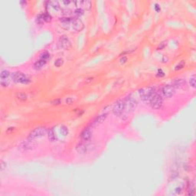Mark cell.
<instances>
[{"mask_svg": "<svg viewBox=\"0 0 196 196\" xmlns=\"http://www.w3.org/2000/svg\"><path fill=\"white\" fill-rule=\"evenodd\" d=\"M59 21L61 27L70 32H79L83 28V23L78 18L69 16L62 17Z\"/></svg>", "mask_w": 196, "mask_h": 196, "instance_id": "cell-1", "label": "cell"}, {"mask_svg": "<svg viewBox=\"0 0 196 196\" xmlns=\"http://www.w3.org/2000/svg\"><path fill=\"white\" fill-rule=\"evenodd\" d=\"M139 96L140 98L142 99V101L146 102H150V100H151L152 97L153 96L154 94H155V88L152 87H146L144 88L140 89L139 91Z\"/></svg>", "mask_w": 196, "mask_h": 196, "instance_id": "cell-2", "label": "cell"}, {"mask_svg": "<svg viewBox=\"0 0 196 196\" xmlns=\"http://www.w3.org/2000/svg\"><path fill=\"white\" fill-rule=\"evenodd\" d=\"M47 133V129L44 126H38L34 129L31 133L28 134V139L29 140H35L36 139L41 138V137L44 136V135H46Z\"/></svg>", "mask_w": 196, "mask_h": 196, "instance_id": "cell-3", "label": "cell"}, {"mask_svg": "<svg viewBox=\"0 0 196 196\" xmlns=\"http://www.w3.org/2000/svg\"><path fill=\"white\" fill-rule=\"evenodd\" d=\"M150 105L153 109L159 110L163 107V98L161 94L155 93L153 96L152 97L151 100H150Z\"/></svg>", "mask_w": 196, "mask_h": 196, "instance_id": "cell-4", "label": "cell"}, {"mask_svg": "<svg viewBox=\"0 0 196 196\" xmlns=\"http://www.w3.org/2000/svg\"><path fill=\"white\" fill-rule=\"evenodd\" d=\"M136 107V100L134 97L129 96L124 100V112L130 113Z\"/></svg>", "mask_w": 196, "mask_h": 196, "instance_id": "cell-5", "label": "cell"}, {"mask_svg": "<svg viewBox=\"0 0 196 196\" xmlns=\"http://www.w3.org/2000/svg\"><path fill=\"white\" fill-rule=\"evenodd\" d=\"M11 79H12L11 74L9 70H4L0 74V82L2 87H8L10 83Z\"/></svg>", "mask_w": 196, "mask_h": 196, "instance_id": "cell-6", "label": "cell"}, {"mask_svg": "<svg viewBox=\"0 0 196 196\" xmlns=\"http://www.w3.org/2000/svg\"><path fill=\"white\" fill-rule=\"evenodd\" d=\"M113 113L117 116V117H120L124 113V100H117L113 107Z\"/></svg>", "mask_w": 196, "mask_h": 196, "instance_id": "cell-7", "label": "cell"}, {"mask_svg": "<svg viewBox=\"0 0 196 196\" xmlns=\"http://www.w3.org/2000/svg\"><path fill=\"white\" fill-rule=\"evenodd\" d=\"M12 77L13 81L18 83H22V84H26V83H29L30 80L28 77L26 76L25 74H22V73H14L12 75Z\"/></svg>", "mask_w": 196, "mask_h": 196, "instance_id": "cell-8", "label": "cell"}, {"mask_svg": "<svg viewBox=\"0 0 196 196\" xmlns=\"http://www.w3.org/2000/svg\"><path fill=\"white\" fill-rule=\"evenodd\" d=\"M71 47V42H70V39L68 38L63 35L61 36L57 41V48L60 49H65V50H68Z\"/></svg>", "mask_w": 196, "mask_h": 196, "instance_id": "cell-9", "label": "cell"}, {"mask_svg": "<svg viewBox=\"0 0 196 196\" xmlns=\"http://www.w3.org/2000/svg\"><path fill=\"white\" fill-rule=\"evenodd\" d=\"M176 90L172 85H165L161 89V95L163 97L169 98L174 96Z\"/></svg>", "mask_w": 196, "mask_h": 196, "instance_id": "cell-10", "label": "cell"}, {"mask_svg": "<svg viewBox=\"0 0 196 196\" xmlns=\"http://www.w3.org/2000/svg\"><path fill=\"white\" fill-rule=\"evenodd\" d=\"M92 144H90V143H86V142H81L77 146L76 150L78 151V152L79 153H87V152H90L91 150H92L93 147Z\"/></svg>", "mask_w": 196, "mask_h": 196, "instance_id": "cell-11", "label": "cell"}, {"mask_svg": "<svg viewBox=\"0 0 196 196\" xmlns=\"http://www.w3.org/2000/svg\"><path fill=\"white\" fill-rule=\"evenodd\" d=\"M46 6L47 9L49 10V12H58L62 9L58 3V1H49L47 2Z\"/></svg>", "mask_w": 196, "mask_h": 196, "instance_id": "cell-12", "label": "cell"}, {"mask_svg": "<svg viewBox=\"0 0 196 196\" xmlns=\"http://www.w3.org/2000/svg\"><path fill=\"white\" fill-rule=\"evenodd\" d=\"M92 3L91 1H74V6H76L78 9H81L82 10H88L91 8Z\"/></svg>", "mask_w": 196, "mask_h": 196, "instance_id": "cell-13", "label": "cell"}, {"mask_svg": "<svg viewBox=\"0 0 196 196\" xmlns=\"http://www.w3.org/2000/svg\"><path fill=\"white\" fill-rule=\"evenodd\" d=\"M91 135H92V133H91V130L88 129V128H86L81 133V137L82 140L84 141V142H87V141H88L89 139H91Z\"/></svg>", "mask_w": 196, "mask_h": 196, "instance_id": "cell-14", "label": "cell"}, {"mask_svg": "<svg viewBox=\"0 0 196 196\" xmlns=\"http://www.w3.org/2000/svg\"><path fill=\"white\" fill-rule=\"evenodd\" d=\"M51 15L48 13H45V14H42V15H40L38 16L37 18V22L40 24H42L44 22H48L51 21Z\"/></svg>", "mask_w": 196, "mask_h": 196, "instance_id": "cell-15", "label": "cell"}, {"mask_svg": "<svg viewBox=\"0 0 196 196\" xmlns=\"http://www.w3.org/2000/svg\"><path fill=\"white\" fill-rule=\"evenodd\" d=\"M34 147V144L32 140L28 139V141H25L22 142L19 146V149L22 150H31V149Z\"/></svg>", "mask_w": 196, "mask_h": 196, "instance_id": "cell-16", "label": "cell"}, {"mask_svg": "<svg viewBox=\"0 0 196 196\" xmlns=\"http://www.w3.org/2000/svg\"><path fill=\"white\" fill-rule=\"evenodd\" d=\"M186 85V83H185V81L184 79H176V81H174L173 82V87L174 88H178V89H182L185 87Z\"/></svg>", "mask_w": 196, "mask_h": 196, "instance_id": "cell-17", "label": "cell"}, {"mask_svg": "<svg viewBox=\"0 0 196 196\" xmlns=\"http://www.w3.org/2000/svg\"><path fill=\"white\" fill-rule=\"evenodd\" d=\"M107 115L108 114L107 113H103V114L100 115V116H98V117L95 119L94 121V124H96V125H97V124L102 123L104 122V120L107 119Z\"/></svg>", "mask_w": 196, "mask_h": 196, "instance_id": "cell-18", "label": "cell"}, {"mask_svg": "<svg viewBox=\"0 0 196 196\" xmlns=\"http://www.w3.org/2000/svg\"><path fill=\"white\" fill-rule=\"evenodd\" d=\"M48 139L51 141V142H54V141L57 140V135H56L55 131L54 130V129H50V130L48 131Z\"/></svg>", "mask_w": 196, "mask_h": 196, "instance_id": "cell-19", "label": "cell"}, {"mask_svg": "<svg viewBox=\"0 0 196 196\" xmlns=\"http://www.w3.org/2000/svg\"><path fill=\"white\" fill-rule=\"evenodd\" d=\"M46 63H47V61H44V60L40 58L38 61H37L35 64H34V68H35V69H40L44 65H45V64Z\"/></svg>", "mask_w": 196, "mask_h": 196, "instance_id": "cell-20", "label": "cell"}, {"mask_svg": "<svg viewBox=\"0 0 196 196\" xmlns=\"http://www.w3.org/2000/svg\"><path fill=\"white\" fill-rule=\"evenodd\" d=\"M83 14V10L81 9H78L77 8L76 9H74L72 12V15H74V18H78L79 19L80 16H81Z\"/></svg>", "mask_w": 196, "mask_h": 196, "instance_id": "cell-21", "label": "cell"}, {"mask_svg": "<svg viewBox=\"0 0 196 196\" xmlns=\"http://www.w3.org/2000/svg\"><path fill=\"white\" fill-rule=\"evenodd\" d=\"M60 132L64 136H66L68 135V129L65 126H61V128H60Z\"/></svg>", "mask_w": 196, "mask_h": 196, "instance_id": "cell-22", "label": "cell"}, {"mask_svg": "<svg viewBox=\"0 0 196 196\" xmlns=\"http://www.w3.org/2000/svg\"><path fill=\"white\" fill-rule=\"evenodd\" d=\"M189 83H190V86L193 88L195 87V75L193 74L192 76L190 77L189 78Z\"/></svg>", "mask_w": 196, "mask_h": 196, "instance_id": "cell-23", "label": "cell"}, {"mask_svg": "<svg viewBox=\"0 0 196 196\" xmlns=\"http://www.w3.org/2000/svg\"><path fill=\"white\" fill-rule=\"evenodd\" d=\"M50 58V54H48V52H44L41 55V59L44 60V61H48Z\"/></svg>", "mask_w": 196, "mask_h": 196, "instance_id": "cell-24", "label": "cell"}, {"mask_svg": "<svg viewBox=\"0 0 196 196\" xmlns=\"http://www.w3.org/2000/svg\"><path fill=\"white\" fill-rule=\"evenodd\" d=\"M64 61H63V59H61V58H58V59L56 60V61L54 62V65H55L56 67H57V68H59V67H61V65H63Z\"/></svg>", "mask_w": 196, "mask_h": 196, "instance_id": "cell-25", "label": "cell"}, {"mask_svg": "<svg viewBox=\"0 0 196 196\" xmlns=\"http://www.w3.org/2000/svg\"><path fill=\"white\" fill-rule=\"evenodd\" d=\"M188 195H195V185L194 184L190 186V189H189V192H188Z\"/></svg>", "mask_w": 196, "mask_h": 196, "instance_id": "cell-26", "label": "cell"}, {"mask_svg": "<svg viewBox=\"0 0 196 196\" xmlns=\"http://www.w3.org/2000/svg\"><path fill=\"white\" fill-rule=\"evenodd\" d=\"M18 98H19V100H22V101H25V100H26V99H27V96H26L25 94H22L19 95Z\"/></svg>", "mask_w": 196, "mask_h": 196, "instance_id": "cell-27", "label": "cell"}, {"mask_svg": "<svg viewBox=\"0 0 196 196\" xmlns=\"http://www.w3.org/2000/svg\"><path fill=\"white\" fill-rule=\"evenodd\" d=\"M184 66H185V63H184V62H181V63H179L176 66V70H180V69H181L182 68H184Z\"/></svg>", "mask_w": 196, "mask_h": 196, "instance_id": "cell-28", "label": "cell"}, {"mask_svg": "<svg viewBox=\"0 0 196 196\" xmlns=\"http://www.w3.org/2000/svg\"><path fill=\"white\" fill-rule=\"evenodd\" d=\"M5 168H6V163L4 161H2L1 162V170L3 171Z\"/></svg>", "mask_w": 196, "mask_h": 196, "instance_id": "cell-29", "label": "cell"}, {"mask_svg": "<svg viewBox=\"0 0 196 196\" xmlns=\"http://www.w3.org/2000/svg\"><path fill=\"white\" fill-rule=\"evenodd\" d=\"M70 99H71V98L70 97H69V98H68V99H67L66 100V103L68 104H71V103H72L73 102V100H70Z\"/></svg>", "mask_w": 196, "mask_h": 196, "instance_id": "cell-30", "label": "cell"}]
</instances>
